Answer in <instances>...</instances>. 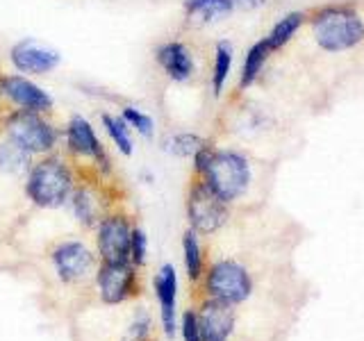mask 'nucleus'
<instances>
[{
  "label": "nucleus",
  "mask_w": 364,
  "mask_h": 341,
  "mask_svg": "<svg viewBox=\"0 0 364 341\" xmlns=\"http://www.w3.org/2000/svg\"><path fill=\"white\" fill-rule=\"evenodd\" d=\"M66 146L75 157L91 159L100 168L107 170V155L102 151L98 134L91 128V123L85 117H73L66 125Z\"/></svg>",
  "instance_id": "obj_13"
},
{
  "label": "nucleus",
  "mask_w": 364,
  "mask_h": 341,
  "mask_svg": "<svg viewBox=\"0 0 364 341\" xmlns=\"http://www.w3.org/2000/svg\"><path fill=\"white\" fill-rule=\"evenodd\" d=\"M230 68H232V45L228 41H219L214 48V68H212V91L216 98L223 94Z\"/></svg>",
  "instance_id": "obj_20"
},
{
  "label": "nucleus",
  "mask_w": 364,
  "mask_h": 341,
  "mask_svg": "<svg viewBox=\"0 0 364 341\" xmlns=\"http://www.w3.org/2000/svg\"><path fill=\"white\" fill-rule=\"evenodd\" d=\"M303 21H305V16L301 14V11H291V14H287L284 18H280L276 26H273V30L269 32V37H267V41H269V45H271V50H278V48H282L284 43H287L296 32L301 30V26H303Z\"/></svg>",
  "instance_id": "obj_24"
},
{
  "label": "nucleus",
  "mask_w": 364,
  "mask_h": 341,
  "mask_svg": "<svg viewBox=\"0 0 364 341\" xmlns=\"http://www.w3.org/2000/svg\"><path fill=\"white\" fill-rule=\"evenodd\" d=\"M26 193L41 210H57L71 198L73 173L62 157H46L28 170Z\"/></svg>",
  "instance_id": "obj_2"
},
{
  "label": "nucleus",
  "mask_w": 364,
  "mask_h": 341,
  "mask_svg": "<svg viewBox=\"0 0 364 341\" xmlns=\"http://www.w3.org/2000/svg\"><path fill=\"white\" fill-rule=\"evenodd\" d=\"M205 291L208 298L221 301L228 305H242L253 293V278L235 259H219L205 273Z\"/></svg>",
  "instance_id": "obj_4"
},
{
  "label": "nucleus",
  "mask_w": 364,
  "mask_h": 341,
  "mask_svg": "<svg viewBox=\"0 0 364 341\" xmlns=\"http://www.w3.org/2000/svg\"><path fill=\"white\" fill-rule=\"evenodd\" d=\"M198 328H200V341H228L235 330V307L208 298L198 310Z\"/></svg>",
  "instance_id": "obj_12"
},
{
  "label": "nucleus",
  "mask_w": 364,
  "mask_h": 341,
  "mask_svg": "<svg viewBox=\"0 0 364 341\" xmlns=\"http://www.w3.org/2000/svg\"><path fill=\"white\" fill-rule=\"evenodd\" d=\"M32 168V153L26 151L21 144L16 141H3L0 144V170L7 175H21L28 173Z\"/></svg>",
  "instance_id": "obj_18"
},
{
  "label": "nucleus",
  "mask_w": 364,
  "mask_h": 341,
  "mask_svg": "<svg viewBox=\"0 0 364 341\" xmlns=\"http://www.w3.org/2000/svg\"><path fill=\"white\" fill-rule=\"evenodd\" d=\"M187 219L196 234H214L228 221V202L198 178L187 193Z\"/></svg>",
  "instance_id": "obj_6"
},
{
  "label": "nucleus",
  "mask_w": 364,
  "mask_h": 341,
  "mask_svg": "<svg viewBox=\"0 0 364 341\" xmlns=\"http://www.w3.org/2000/svg\"><path fill=\"white\" fill-rule=\"evenodd\" d=\"M0 96L14 102L18 109L39 112V114L53 109V98L48 91H43L26 75H16V73L0 75Z\"/></svg>",
  "instance_id": "obj_11"
},
{
  "label": "nucleus",
  "mask_w": 364,
  "mask_h": 341,
  "mask_svg": "<svg viewBox=\"0 0 364 341\" xmlns=\"http://www.w3.org/2000/svg\"><path fill=\"white\" fill-rule=\"evenodd\" d=\"M102 125H105V132L109 134V139L114 146L119 148V153L130 157L134 153L132 146V136H130V125L125 123L121 117H112V114H102Z\"/></svg>",
  "instance_id": "obj_23"
},
{
  "label": "nucleus",
  "mask_w": 364,
  "mask_h": 341,
  "mask_svg": "<svg viewBox=\"0 0 364 341\" xmlns=\"http://www.w3.org/2000/svg\"><path fill=\"white\" fill-rule=\"evenodd\" d=\"M9 57H11V64L16 66V71L28 73V75H46L55 71L62 62L60 50H55L53 45L43 43L39 39H32V37H26L11 45Z\"/></svg>",
  "instance_id": "obj_10"
},
{
  "label": "nucleus",
  "mask_w": 364,
  "mask_h": 341,
  "mask_svg": "<svg viewBox=\"0 0 364 341\" xmlns=\"http://www.w3.org/2000/svg\"><path fill=\"white\" fill-rule=\"evenodd\" d=\"M271 53L273 50H271V45H269L267 39H262V41L250 45L248 53H246V60H244V68H242V80H239V87L248 89L250 85L255 82V80L259 77V73H262V66L267 64Z\"/></svg>",
  "instance_id": "obj_19"
},
{
  "label": "nucleus",
  "mask_w": 364,
  "mask_h": 341,
  "mask_svg": "<svg viewBox=\"0 0 364 341\" xmlns=\"http://www.w3.org/2000/svg\"><path fill=\"white\" fill-rule=\"evenodd\" d=\"M203 146H208V141L200 139L198 134H191V132L171 134L162 141V148L173 157H193Z\"/></svg>",
  "instance_id": "obj_22"
},
{
  "label": "nucleus",
  "mask_w": 364,
  "mask_h": 341,
  "mask_svg": "<svg viewBox=\"0 0 364 341\" xmlns=\"http://www.w3.org/2000/svg\"><path fill=\"white\" fill-rule=\"evenodd\" d=\"M71 207H73V214H75V219L91 227V225H98L100 219H102V205L98 200V196L91 189L87 187H77L73 189L71 193Z\"/></svg>",
  "instance_id": "obj_17"
},
{
  "label": "nucleus",
  "mask_w": 364,
  "mask_h": 341,
  "mask_svg": "<svg viewBox=\"0 0 364 341\" xmlns=\"http://www.w3.org/2000/svg\"><path fill=\"white\" fill-rule=\"evenodd\" d=\"M100 301L105 305H121L136 293V266L130 261L107 264L102 261L96 271Z\"/></svg>",
  "instance_id": "obj_8"
},
{
  "label": "nucleus",
  "mask_w": 364,
  "mask_h": 341,
  "mask_svg": "<svg viewBox=\"0 0 364 341\" xmlns=\"http://www.w3.org/2000/svg\"><path fill=\"white\" fill-rule=\"evenodd\" d=\"M314 39L328 53L355 48L364 41V21L350 7H323L312 18Z\"/></svg>",
  "instance_id": "obj_3"
},
{
  "label": "nucleus",
  "mask_w": 364,
  "mask_h": 341,
  "mask_svg": "<svg viewBox=\"0 0 364 341\" xmlns=\"http://www.w3.org/2000/svg\"><path fill=\"white\" fill-rule=\"evenodd\" d=\"M132 227L123 214H107L98 223V255L107 264L130 261Z\"/></svg>",
  "instance_id": "obj_7"
},
{
  "label": "nucleus",
  "mask_w": 364,
  "mask_h": 341,
  "mask_svg": "<svg viewBox=\"0 0 364 341\" xmlns=\"http://www.w3.org/2000/svg\"><path fill=\"white\" fill-rule=\"evenodd\" d=\"M232 11L228 0H185V16L193 26H210Z\"/></svg>",
  "instance_id": "obj_16"
},
{
  "label": "nucleus",
  "mask_w": 364,
  "mask_h": 341,
  "mask_svg": "<svg viewBox=\"0 0 364 341\" xmlns=\"http://www.w3.org/2000/svg\"><path fill=\"white\" fill-rule=\"evenodd\" d=\"M151 328H153V318L148 312H136L134 321L130 323V337L132 341H146L148 335H151Z\"/></svg>",
  "instance_id": "obj_28"
},
{
  "label": "nucleus",
  "mask_w": 364,
  "mask_h": 341,
  "mask_svg": "<svg viewBox=\"0 0 364 341\" xmlns=\"http://www.w3.org/2000/svg\"><path fill=\"white\" fill-rule=\"evenodd\" d=\"M155 60L157 64L162 66V71L176 80V82H187V80L193 75V57L189 53V48L185 43L180 41H168L162 43L155 53Z\"/></svg>",
  "instance_id": "obj_15"
},
{
  "label": "nucleus",
  "mask_w": 364,
  "mask_h": 341,
  "mask_svg": "<svg viewBox=\"0 0 364 341\" xmlns=\"http://www.w3.org/2000/svg\"><path fill=\"white\" fill-rule=\"evenodd\" d=\"M228 5L232 9H244V11H250V9H259L267 5V0H228Z\"/></svg>",
  "instance_id": "obj_29"
},
{
  "label": "nucleus",
  "mask_w": 364,
  "mask_h": 341,
  "mask_svg": "<svg viewBox=\"0 0 364 341\" xmlns=\"http://www.w3.org/2000/svg\"><path fill=\"white\" fill-rule=\"evenodd\" d=\"M121 119L130 125V128H134L139 134L144 136H153V130H155V123L153 119L148 117V114H144L141 109L136 107H123L121 109Z\"/></svg>",
  "instance_id": "obj_25"
},
{
  "label": "nucleus",
  "mask_w": 364,
  "mask_h": 341,
  "mask_svg": "<svg viewBox=\"0 0 364 341\" xmlns=\"http://www.w3.org/2000/svg\"><path fill=\"white\" fill-rule=\"evenodd\" d=\"M148 257V237L141 227H132V237H130V264L134 266H144Z\"/></svg>",
  "instance_id": "obj_26"
},
{
  "label": "nucleus",
  "mask_w": 364,
  "mask_h": 341,
  "mask_svg": "<svg viewBox=\"0 0 364 341\" xmlns=\"http://www.w3.org/2000/svg\"><path fill=\"white\" fill-rule=\"evenodd\" d=\"M193 170L225 202L242 198L250 185V164L237 151H214L203 146L193 155Z\"/></svg>",
  "instance_id": "obj_1"
},
{
  "label": "nucleus",
  "mask_w": 364,
  "mask_h": 341,
  "mask_svg": "<svg viewBox=\"0 0 364 341\" xmlns=\"http://www.w3.org/2000/svg\"><path fill=\"white\" fill-rule=\"evenodd\" d=\"M182 255H185V269H187V278L191 282H196L203 278V248L198 242V234L191 230L185 232L182 237Z\"/></svg>",
  "instance_id": "obj_21"
},
{
  "label": "nucleus",
  "mask_w": 364,
  "mask_h": 341,
  "mask_svg": "<svg viewBox=\"0 0 364 341\" xmlns=\"http://www.w3.org/2000/svg\"><path fill=\"white\" fill-rule=\"evenodd\" d=\"M5 132L7 139L21 144L32 155L50 153L57 146V139H60L57 128H53L39 112H28V109L11 112L5 121Z\"/></svg>",
  "instance_id": "obj_5"
},
{
  "label": "nucleus",
  "mask_w": 364,
  "mask_h": 341,
  "mask_svg": "<svg viewBox=\"0 0 364 341\" xmlns=\"http://www.w3.org/2000/svg\"><path fill=\"white\" fill-rule=\"evenodd\" d=\"M155 296L159 301V321L164 335L176 337V301H178V273L173 264H164L155 276Z\"/></svg>",
  "instance_id": "obj_14"
},
{
  "label": "nucleus",
  "mask_w": 364,
  "mask_h": 341,
  "mask_svg": "<svg viewBox=\"0 0 364 341\" xmlns=\"http://www.w3.org/2000/svg\"><path fill=\"white\" fill-rule=\"evenodd\" d=\"M50 259L57 278L66 284L87 280L96 269V257L82 242H62L53 250Z\"/></svg>",
  "instance_id": "obj_9"
},
{
  "label": "nucleus",
  "mask_w": 364,
  "mask_h": 341,
  "mask_svg": "<svg viewBox=\"0 0 364 341\" xmlns=\"http://www.w3.org/2000/svg\"><path fill=\"white\" fill-rule=\"evenodd\" d=\"M180 335H182V341H200V328H198L196 310H185V312H182Z\"/></svg>",
  "instance_id": "obj_27"
}]
</instances>
